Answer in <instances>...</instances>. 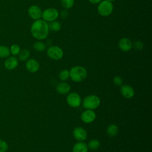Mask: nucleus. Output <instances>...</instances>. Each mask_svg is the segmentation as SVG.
Here are the masks:
<instances>
[{"mask_svg": "<svg viewBox=\"0 0 152 152\" xmlns=\"http://www.w3.org/2000/svg\"><path fill=\"white\" fill-rule=\"evenodd\" d=\"M113 9V6L112 2L107 0L100 2L97 7V11L99 14L103 17H106L111 14Z\"/></svg>", "mask_w": 152, "mask_h": 152, "instance_id": "4", "label": "nucleus"}, {"mask_svg": "<svg viewBox=\"0 0 152 152\" xmlns=\"http://www.w3.org/2000/svg\"><path fill=\"white\" fill-rule=\"evenodd\" d=\"M10 55V49L6 46L0 45V58H7Z\"/></svg>", "mask_w": 152, "mask_h": 152, "instance_id": "18", "label": "nucleus"}, {"mask_svg": "<svg viewBox=\"0 0 152 152\" xmlns=\"http://www.w3.org/2000/svg\"><path fill=\"white\" fill-rule=\"evenodd\" d=\"M42 11L40 8L37 5H31L28 9V15L34 20H39L42 17Z\"/></svg>", "mask_w": 152, "mask_h": 152, "instance_id": "9", "label": "nucleus"}, {"mask_svg": "<svg viewBox=\"0 0 152 152\" xmlns=\"http://www.w3.org/2000/svg\"><path fill=\"white\" fill-rule=\"evenodd\" d=\"M119 49L124 52H128L132 48V43L130 39L128 38H122L118 43Z\"/></svg>", "mask_w": 152, "mask_h": 152, "instance_id": "11", "label": "nucleus"}, {"mask_svg": "<svg viewBox=\"0 0 152 152\" xmlns=\"http://www.w3.org/2000/svg\"><path fill=\"white\" fill-rule=\"evenodd\" d=\"M74 4V0H61V5L65 9L71 8Z\"/></svg>", "mask_w": 152, "mask_h": 152, "instance_id": "24", "label": "nucleus"}, {"mask_svg": "<svg viewBox=\"0 0 152 152\" xmlns=\"http://www.w3.org/2000/svg\"><path fill=\"white\" fill-rule=\"evenodd\" d=\"M59 77L61 81H66L69 78V71L67 69L62 70L59 74Z\"/></svg>", "mask_w": 152, "mask_h": 152, "instance_id": "23", "label": "nucleus"}, {"mask_svg": "<svg viewBox=\"0 0 152 152\" xmlns=\"http://www.w3.org/2000/svg\"><path fill=\"white\" fill-rule=\"evenodd\" d=\"M66 102L71 107H78L81 103V99L78 93L72 92L68 94L66 97Z\"/></svg>", "mask_w": 152, "mask_h": 152, "instance_id": "7", "label": "nucleus"}, {"mask_svg": "<svg viewBox=\"0 0 152 152\" xmlns=\"http://www.w3.org/2000/svg\"><path fill=\"white\" fill-rule=\"evenodd\" d=\"M68 15H69V12H68V11L66 10H66H63V11H62L61 12V14H60L61 17L62 18H66V17L68 16Z\"/></svg>", "mask_w": 152, "mask_h": 152, "instance_id": "29", "label": "nucleus"}, {"mask_svg": "<svg viewBox=\"0 0 152 152\" xmlns=\"http://www.w3.org/2000/svg\"><path fill=\"white\" fill-rule=\"evenodd\" d=\"M113 82L115 85H116L118 86H120L122 85L123 80L120 76H116L113 78Z\"/></svg>", "mask_w": 152, "mask_h": 152, "instance_id": "28", "label": "nucleus"}, {"mask_svg": "<svg viewBox=\"0 0 152 152\" xmlns=\"http://www.w3.org/2000/svg\"><path fill=\"white\" fill-rule=\"evenodd\" d=\"M49 26L43 20H37L31 26L30 32L33 37L38 40H43L47 37L49 34Z\"/></svg>", "mask_w": 152, "mask_h": 152, "instance_id": "1", "label": "nucleus"}, {"mask_svg": "<svg viewBox=\"0 0 152 152\" xmlns=\"http://www.w3.org/2000/svg\"><path fill=\"white\" fill-rule=\"evenodd\" d=\"M49 29L54 31H58L61 29V25L59 21H51L49 24Z\"/></svg>", "mask_w": 152, "mask_h": 152, "instance_id": "22", "label": "nucleus"}, {"mask_svg": "<svg viewBox=\"0 0 152 152\" xmlns=\"http://www.w3.org/2000/svg\"><path fill=\"white\" fill-rule=\"evenodd\" d=\"M106 132L109 137H115L118 133V127L115 124H111L109 125L106 129Z\"/></svg>", "mask_w": 152, "mask_h": 152, "instance_id": "17", "label": "nucleus"}, {"mask_svg": "<svg viewBox=\"0 0 152 152\" xmlns=\"http://www.w3.org/2000/svg\"><path fill=\"white\" fill-rule=\"evenodd\" d=\"M33 48L36 52H41L45 50L46 45L42 42H36L33 44Z\"/></svg>", "mask_w": 152, "mask_h": 152, "instance_id": "20", "label": "nucleus"}, {"mask_svg": "<svg viewBox=\"0 0 152 152\" xmlns=\"http://www.w3.org/2000/svg\"><path fill=\"white\" fill-rule=\"evenodd\" d=\"M20 50H21L20 47L18 45H16V44H14V45H11L10 47V53H11L12 55H13L14 56L18 55Z\"/></svg>", "mask_w": 152, "mask_h": 152, "instance_id": "25", "label": "nucleus"}, {"mask_svg": "<svg viewBox=\"0 0 152 152\" xmlns=\"http://www.w3.org/2000/svg\"><path fill=\"white\" fill-rule=\"evenodd\" d=\"M48 56L53 60H59L64 55V52L62 49L56 46H50L47 50Z\"/></svg>", "mask_w": 152, "mask_h": 152, "instance_id": "6", "label": "nucleus"}, {"mask_svg": "<svg viewBox=\"0 0 152 152\" xmlns=\"http://www.w3.org/2000/svg\"><path fill=\"white\" fill-rule=\"evenodd\" d=\"M18 64V61L15 56L8 58L4 62V66L8 70H12L17 68Z\"/></svg>", "mask_w": 152, "mask_h": 152, "instance_id": "13", "label": "nucleus"}, {"mask_svg": "<svg viewBox=\"0 0 152 152\" xmlns=\"http://www.w3.org/2000/svg\"><path fill=\"white\" fill-rule=\"evenodd\" d=\"M132 45H133L134 48L137 50H141L144 47V45H143L142 42L141 41H136L134 43V44Z\"/></svg>", "mask_w": 152, "mask_h": 152, "instance_id": "27", "label": "nucleus"}, {"mask_svg": "<svg viewBox=\"0 0 152 152\" xmlns=\"http://www.w3.org/2000/svg\"><path fill=\"white\" fill-rule=\"evenodd\" d=\"M121 93L126 99H131L134 95V90L131 86L124 84L121 86Z\"/></svg>", "mask_w": 152, "mask_h": 152, "instance_id": "12", "label": "nucleus"}, {"mask_svg": "<svg viewBox=\"0 0 152 152\" xmlns=\"http://www.w3.org/2000/svg\"><path fill=\"white\" fill-rule=\"evenodd\" d=\"M96 117V113L93 110L86 109L83 111L81 115V119L82 121L86 124H90L93 122Z\"/></svg>", "mask_w": 152, "mask_h": 152, "instance_id": "8", "label": "nucleus"}, {"mask_svg": "<svg viewBox=\"0 0 152 152\" xmlns=\"http://www.w3.org/2000/svg\"><path fill=\"white\" fill-rule=\"evenodd\" d=\"M107 1H110V2H112V1H115V0H107Z\"/></svg>", "mask_w": 152, "mask_h": 152, "instance_id": "31", "label": "nucleus"}, {"mask_svg": "<svg viewBox=\"0 0 152 152\" xmlns=\"http://www.w3.org/2000/svg\"><path fill=\"white\" fill-rule=\"evenodd\" d=\"M59 16V12L56 9L49 8L45 10L42 14V17L45 21L51 22L55 21Z\"/></svg>", "mask_w": 152, "mask_h": 152, "instance_id": "5", "label": "nucleus"}, {"mask_svg": "<svg viewBox=\"0 0 152 152\" xmlns=\"http://www.w3.org/2000/svg\"><path fill=\"white\" fill-rule=\"evenodd\" d=\"M87 72L85 68L81 66L72 67L69 71V77L74 82H81L87 77Z\"/></svg>", "mask_w": 152, "mask_h": 152, "instance_id": "2", "label": "nucleus"}, {"mask_svg": "<svg viewBox=\"0 0 152 152\" xmlns=\"http://www.w3.org/2000/svg\"><path fill=\"white\" fill-rule=\"evenodd\" d=\"M82 103L84 108L86 109L94 110L99 106L100 100L97 96L91 94L86 96L84 99Z\"/></svg>", "mask_w": 152, "mask_h": 152, "instance_id": "3", "label": "nucleus"}, {"mask_svg": "<svg viewBox=\"0 0 152 152\" xmlns=\"http://www.w3.org/2000/svg\"><path fill=\"white\" fill-rule=\"evenodd\" d=\"M71 87L69 84L65 82H61L56 86V90L59 94H65L69 93L70 91Z\"/></svg>", "mask_w": 152, "mask_h": 152, "instance_id": "15", "label": "nucleus"}, {"mask_svg": "<svg viewBox=\"0 0 152 152\" xmlns=\"http://www.w3.org/2000/svg\"><path fill=\"white\" fill-rule=\"evenodd\" d=\"M26 69L31 73L36 72L39 69V64L34 59H28L26 64Z\"/></svg>", "mask_w": 152, "mask_h": 152, "instance_id": "14", "label": "nucleus"}, {"mask_svg": "<svg viewBox=\"0 0 152 152\" xmlns=\"http://www.w3.org/2000/svg\"><path fill=\"white\" fill-rule=\"evenodd\" d=\"M8 149V145L7 142L0 139V152H6Z\"/></svg>", "mask_w": 152, "mask_h": 152, "instance_id": "26", "label": "nucleus"}, {"mask_svg": "<svg viewBox=\"0 0 152 152\" xmlns=\"http://www.w3.org/2000/svg\"><path fill=\"white\" fill-rule=\"evenodd\" d=\"M88 149L87 144L83 141H79L74 145L72 152H87Z\"/></svg>", "mask_w": 152, "mask_h": 152, "instance_id": "16", "label": "nucleus"}, {"mask_svg": "<svg viewBox=\"0 0 152 152\" xmlns=\"http://www.w3.org/2000/svg\"><path fill=\"white\" fill-rule=\"evenodd\" d=\"M100 144L98 140L97 139H93L90 141L87 144L88 148L91 149V150H96L100 147Z\"/></svg>", "mask_w": 152, "mask_h": 152, "instance_id": "19", "label": "nucleus"}, {"mask_svg": "<svg viewBox=\"0 0 152 152\" xmlns=\"http://www.w3.org/2000/svg\"><path fill=\"white\" fill-rule=\"evenodd\" d=\"M90 2H91L93 4H96L98 3H100L102 0H88Z\"/></svg>", "mask_w": 152, "mask_h": 152, "instance_id": "30", "label": "nucleus"}, {"mask_svg": "<svg viewBox=\"0 0 152 152\" xmlns=\"http://www.w3.org/2000/svg\"><path fill=\"white\" fill-rule=\"evenodd\" d=\"M73 135L74 138L78 141H84L86 140L87 137V133L83 128L76 127L73 131Z\"/></svg>", "mask_w": 152, "mask_h": 152, "instance_id": "10", "label": "nucleus"}, {"mask_svg": "<svg viewBox=\"0 0 152 152\" xmlns=\"http://www.w3.org/2000/svg\"><path fill=\"white\" fill-rule=\"evenodd\" d=\"M30 56V52L27 49H23L18 53V59L21 61H26Z\"/></svg>", "mask_w": 152, "mask_h": 152, "instance_id": "21", "label": "nucleus"}]
</instances>
